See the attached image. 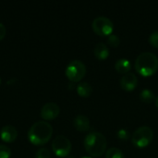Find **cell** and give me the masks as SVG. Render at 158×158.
Segmentation results:
<instances>
[{
  "label": "cell",
  "instance_id": "cell-1",
  "mask_svg": "<svg viewBox=\"0 0 158 158\" xmlns=\"http://www.w3.org/2000/svg\"><path fill=\"white\" fill-rule=\"evenodd\" d=\"M53 128L46 121H38L35 122L28 131L29 141L37 146L44 145L47 143L52 137Z\"/></svg>",
  "mask_w": 158,
  "mask_h": 158
},
{
  "label": "cell",
  "instance_id": "cell-2",
  "mask_svg": "<svg viewBox=\"0 0 158 158\" xmlns=\"http://www.w3.org/2000/svg\"><path fill=\"white\" fill-rule=\"evenodd\" d=\"M135 69L141 76H153L158 69V57L151 52L142 53L136 58Z\"/></svg>",
  "mask_w": 158,
  "mask_h": 158
},
{
  "label": "cell",
  "instance_id": "cell-3",
  "mask_svg": "<svg viewBox=\"0 0 158 158\" xmlns=\"http://www.w3.org/2000/svg\"><path fill=\"white\" fill-rule=\"evenodd\" d=\"M106 138L100 132H91L84 139V147L86 152L92 157L103 156L106 150Z\"/></svg>",
  "mask_w": 158,
  "mask_h": 158
},
{
  "label": "cell",
  "instance_id": "cell-4",
  "mask_svg": "<svg viewBox=\"0 0 158 158\" xmlns=\"http://www.w3.org/2000/svg\"><path fill=\"white\" fill-rule=\"evenodd\" d=\"M154 139V131L148 126H142L138 128L132 134L131 142L133 145L139 149L147 147Z\"/></svg>",
  "mask_w": 158,
  "mask_h": 158
},
{
  "label": "cell",
  "instance_id": "cell-5",
  "mask_svg": "<svg viewBox=\"0 0 158 158\" xmlns=\"http://www.w3.org/2000/svg\"><path fill=\"white\" fill-rule=\"evenodd\" d=\"M65 73L69 81L71 82H79L85 77L86 67L83 62L76 59L68 65Z\"/></svg>",
  "mask_w": 158,
  "mask_h": 158
},
{
  "label": "cell",
  "instance_id": "cell-6",
  "mask_svg": "<svg viewBox=\"0 0 158 158\" xmlns=\"http://www.w3.org/2000/svg\"><path fill=\"white\" fill-rule=\"evenodd\" d=\"M92 29L99 36H109L113 32L114 24L106 17H98L92 22Z\"/></svg>",
  "mask_w": 158,
  "mask_h": 158
},
{
  "label": "cell",
  "instance_id": "cell-7",
  "mask_svg": "<svg viewBox=\"0 0 158 158\" xmlns=\"http://www.w3.org/2000/svg\"><path fill=\"white\" fill-rule=\"evenodd\" d=\"M52 149L58 157H66L70 154L71 143L65 136H57L52 143Z\"/></svg>",
  "mask_w": 158,
  "mask_h": 158
},
{
  "label": "cell",
  "instance_id": "cell-8",
  "mask_svg": "<svg viewBox=\"0 0 158 158\" xmlns=\"http://www.w3.org/2000/svg\"><path fill=\"white\" fill-rule=\"evenodd\" d=\"M60 109L56 103H47L45 104L41 110V117L46 121L54 120L59 115Z\"/></svg>",
  "mask_w": 158,
  "mask_h": 158
},
{
  "label": "cell",
  "instance_id": "cell-9",
  "mask_svg": "<svg viewBox=\"0 0 158 158\" xmlns=\"http://www.w3.org/2000/svg\"><path fill=\"white\" fill-rule=\"evenodd\" d=\"M138 84V78L135 74L129 72L120 79V87L125 92H132Z\"/></svg>",
  "mask_w": 158,
  "mask_h": 158
},
{
  "label": "cell",
  "instance_id": "cell-10",
  "mask_svg": "<svg viewBox=\"0 0 158 158\" xmlns=\"http://www.w3.org/2000/svg\"><path fill=\"white\" fill-rule=\"evenodd\" d=\"M18 137V131L15 127L11 125L4 126L0 131V138L6 143H11L16 141Z\"/></svg>",
  "mask_w": 158,
  "mask_h": 158
},
{
  "label": "cell",
  "instance_id": "cell-11",
  "mask_svg": "<svg viewBox=\"0 0 158 158\" xmlns=\"http://www.w3.org/2000/svg\"><path fill=\"white\" fill-rule=\"evenodd\" d=\"M74 128L81 132H85L90 129V120L86 116L79 115L74 118L73 121Z\"/></svg>",
  "mask_w": 158,
  "mask_h": 158
},
{
  "label": "cell",
  "instance_id": "cell-12",
  "mask_svg": "<svg viewBox=\"0 0 158 158\" xmlns=\"http://www.w3.org/2000/svg\"><path fill=\"white\" fill-rule=\"evenodd\" d=\"M94 56L98 60L104 61L106 59H107L108 56H109V49L107 47V45L104 43H98L94 50Z\"/></svg>",
  "mask_w": 158,
  "mask_h": 158
},
{
  "label": "cell",
  "instance_id": "cell-13",
  "mask_svg": "<svg viewBox=\"0 0 158 158\" xmlns=\"http://www.w3.org/2000/svg\"><path fill=\"white\" fill-rule=\"evenodd\" d=\"M116 70L120 74H127L131 69V64L127 58H119L115 64Z\"/></svg>",
  "mask_w": 158,
  "mask_h": 158
},
{
  "label": "cell",
  "instance_id": "cell-14",
  "mask_svg": "<svg viewBox=\"0 0 158 158\" xmlns=\"http://www.w3.org/2000/svg\"><path fill=\"white\" fill-rule=\"evenodd\" d=\"M93 93V87L88 82H81L77 86V94L83 98L90 97Z\"/></svg>",
  "mask_w": 158,
  "mask_h": 158
},
{
  "label": "cell",
  "instance_id": "cell-15",
  "mask_svg": "<svg viewBox=\"0 0 158 158\" xmlns=\"http://www.w3.org/2000/svg\"><path fill=\"white\" fill-rule=\"evenodd\" d=\"M140 99L144 104H151L152 102L156 101V95L151 90L144 89L140 94Z\"/></svg>",
  "mask_w": 158,
  "mask_h": 158
},
{
  "label": "cell",
  "instance_id": "cell-16",
  "mask_svg": "<svg viewBox=\"0 0 158 158\" xmlns=\"http://www.w3.org/2000/svg\"><path fill=\"white\" fill-rule=\"evenodd\" d=\"M106 158H125V156L121 150L117 147H112L106 151Z\"/></svg>",
  "mask_w": 158,
  "mask_h": 158
},
{
  "label": "cell",
  "instance_id": "cell-17",
  "mask_svg": "<svg viewBox=\"0 0 158 158\" xmlns=\"http://www.w3.org/2000/svg\"><path fill=\"white\" fill-rule=\"evenodd\" d=\"M107 44H108L111 47L116 48V47H118V46L119 45V44H120V39H119V37H118V35H116V34H111V35H109L108 38H107Z\"/></svg>",
  "mask_w": 158,
  "mask_h": 158
},
{
  "label": "cell",
  "instance_id": "cell-18",
  "mask_svg": "<svg viewBox=\"0 0 158 158\" xmlns=\"http://www.w3.org/2000/svg\"><path fill=\"white\" fill-rule=\"evenodd\" d=\"M11 156V150L4 144H0V158H9Z\"/></svg>",
  "mask_w": 158,
  "mask_h": 158
},
{
  "label": "cell",
  "instance_id": "cell-19",
  "mask_svg": "<svg viewBox=\"0 0 158 158\" xmlns=\"http://www.w3.org/2000/svg\"><path fill=\"white\" fill-rule=\"evenodd\" d=\"M35 158H50V152L46 148H40L35 154Z\"/></svg>",
  "mask_w": 158,
  "mask_h": 158
},
{
  "label": "cell",
  "instance_id": "cell-20",
  "mask_svg": "<svg viewBox=\"0 0 158 158\" xmlns=\"http://www.w3.org/2000/svg\"><path fill=\"white\" fill-rule=\"evenodd\" d=\"M149 43L153 47L158 48V31L151 33L149 36Z\"/></svg>",
  "mask_w": 158,
  "mask_h": 158
},
{
  "label": "cell",
  "instance_id": "cell-21",
  "mask_svg": "<svg viewBox=\"0 0 158 158\" xmlns=\"http://www.w3.org/2000/svg\"><path fill=\"white\" fill-rule=\"evenodd\" d=\"M117 135H118V138L119 140H121V141H128L130 139V133H129V131L127 130H124V129L119 130L118 131Z\"/></svg>",
  "mask_w": 158,
  "mask_h": 158
},
{
  "label": "cell",
  "instance_id": "cell-22",
  "mask_svg": "<svg viewBox=\"0 0 158 158\" xmlns=\"http://www.w3.org/2000/svg\"><path fill=\"white\" fill-rule=\"evenodd\" d=\"M6 27L3 23L0 22V41L4 39V37L6 36Z\"/></svg>",
  "mask_w": 158,
  "mask_h": 158
},
{
  "label": "cell",
  "instance_id": "cell-23",
  "mask_svg": "<svg viewBox=\"0 0 158 158\" xmlns=\"http://www.w3.org/2000/svg\"><path fill=\"white\" fill-rule=\"evenodd\" d=\"M155 102H156V108L158 109V96L156 97V101Z\"/></svg>",
  "mask_w": 158,
  "mask_h": 158
},
{
  "label": "cell",
  "instance_id": "cell-24",
  "mask_svg": "<svg viewBox=\"0 0 158 158\" xmlns=\"http://www.w3.org/2000/svg\"><path fill=\"white\" fill-rule=\"evenodd\" d=\"M81 158H92V157H90V156H83V157H81Z\"/></svg>",
  "mask_w": 158,
  "mask_h": 158
},
{
  "label": "cell",
  "instance_id": "cell-25",
  "mask_svg": "<svg viewBox=\"0 0 158 158\" xmlns=\"http://www.w3.org/2000/svg\"><path fill=\"white\" fill-rule=\"evenodd\" d=\"M0 84H1V78H0Z\"/></svg>",
  "mask_w": 158,
  "mask_h": 158
}]
</instances>
